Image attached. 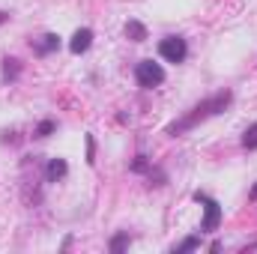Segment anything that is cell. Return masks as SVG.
I'll use <instances>...</instances> for the list:
<instances>
[{
	"instance_id": "cell-2",
	"label": "cell",
	"mask_w": 257,
	"mask_h": 254,
	"mask_svg": "<svg viewBox=\"0 0 257 254\" xmlns=\"http://www.w3.org/2000/svg\"><path fill=\"white\" fill-rule=\"evenodd\" d=\"M192 197H194V203H200V206H203L200 233H215V230L221 227V218H224V212H221V203H218L215 197H209L206 191H194Z\"/></svg>"
},
{
	"instance_id": "cell-10",
	"label": "cell",
	"mask_w": 257,
	"mask_h": 254,
	"mask_svg": "<svg viewBox=\"0 0 257 254\" xmlns=\"http://www.w3.org/2000/svg\"><path fill=\"white\" fill-rule=\"evenodd\" d=\"M132 245V236H128V230H120V233H114L111 236V242H108V251L111 254H123Z\"/></svg>"
},
{
	"instance_id": "cell-1",
	"label": "cell",
	"mask_w": 257,
	"mask_h": 254,
	"mask_svg": "<svg viewBox=\"0 0 257 254\" xmlns=\"http://www.w3.org/2000/svg\"><path fill=\"white\" fill-rule=\"evenodd\" d=\"M230 105H233V93H230V90H218L215 96H206L203 102H197L192 111H189V114H183L180 120L168 123V126H165V135H171V138H180V135H186V132L197 129L200 123H206L209 117H218V114H224Z\"/></svg>"
},
{
	"instance_id": "cell-4",
	"label": "cell",
	"mask_w": 257,
	"mask_h": 254,
	"mask_svg": "<svg viewBox=\"0 0 257 254\" xmlns=\"http://www.w3.org/2000/svg\"><path fill=\"white\" fill-rule=\"evenodd\" d=\"M159 57L165 60V63H186V57H189V42L183 39V36H165L162 42H159Z\"/></svg>"
},
{
	"instance_id": "cell-9",
	"label": "cell",
	"mask_w": 257,
	"mask_h": 254,
	"mask_svg": "<svg viewBox=\"0 0 257 254\" xmlns=\"http://www.w3.org/2000/svg\"><path fill=\"white\" fill-rule=\"evenodd\" d=\"M123 33H126V39L128 42H144L147 39V27L141 24V21H126V27H123Z\"/></svg>"
},
{
	"instance_id": "cell-14",
	"label": "cell",
	"mask_w": 257,
	"mask_h": 254,
	"mask_svg": "<svg viewBox=\"0 0 257 254\" xmlns=\"http://www.w3.org/2000/svg\"><path fill=\"white\" fill-rule=\"evenodd\" d=\"M242 147H245L248 153H254L257 150V123H251V126L245 129V135H242Z\"/></svg>"
},
{
	"instance_id": "cell-7",
	"label": "cell",
	"mask_w": 257,
	"mask_h": 254,
	"mask_svg": "<svg viewBox=\"0 0 257 254\" xmlns=\"http://www.w3.org/2000/svg\"><path fill=\"white\" fill-rule=\"evenodd\" d=\"M66 174H69L66 159H48V165H45V183H60V180H66Z\"/></svg>"
},
{
	"instance_id": "cell-11",
	"label": "cell",
	"mask_w": 257,
	"mask_h": 254,
	"mask_svg": "<svg viewBox=\"0 0 257 254\" xmlns=\"http://www.w3.org/2000/svg\"><path fill=\"white\" fill-rule=\"evenodd\" d=\"M197 248H200V236H197V233H192V236H186L180 245H174V248H171V254H189V251H197Z\"/></svg>"
},
{
	"instance_id": "cell-6",
	"label": "cell",
	"mask_w": 257,
	"mask_h": 254,
	"mask_svg": "<svg viewBox=\"0 0 257 254\" xmlns=\"http://www.w3.org/2000/svg\"><path fill=\"white\" fill-rule=\"evenodd\" d=\"M90 45H93V30L90 27H78L72 33V39H69V51L72 54H87Z\"/></svg>"
},
{
	"instance_id": "cell-12",
	"label": "cell",
	"mask_w": 257,
	"mask_h": 254,
	"mask_svg": "<svg viewBox=\"0 0 257 254\" xmlns=\"http://www.w3.org/2000/svg\"><path fill=\"white\" fill-rule=\"evenodd\" d=\"M150 168H153V159H150V156H144V153H138V156H135V162L128 165V171H132V174H150Z\"/></svg>"
},
{
	"instance_id": "cell-13",
	"label": "cell",
	"mask_w": 257,
	"mask_h": 254,
	"mask_svg": "<svg viewBox=\"0 0 257 254\" xmlns=\"http://www.w3.org/2000/svg\"><path fill=\"white\" fill-rule=\"evenodd\" d=\"M54 132H57V120L45 117V120H42L39 126L33 129V138H39V141H42V138H48V135H54Z\"/></svg>"
},
{
	"instance_id": "cell-8",
	"label": "cell",
	"mask_w": 257,
	"mask_h": 254,
	"mask_svg": "<svg viewBox=\"0 0 257 254\" xmlns=\"http://www.w3.org/2000/svg\"><path fill=\"white\" fill-rule=\"evenodd\" d=\"M0 78H3V84H15V81L21 78V60H18V57H3Z\"/></svg>"
},
{
	"instance_id": "cell-17",
	"label": "cell",
	"mask_w": 257,
	"mask_h": 254,
	"mask_svg": "<svg viewBox=\"0 0 257 254\" xmlns=\"http://www.w3.org/2000/svg\"><path fill=\"white\" fill-rule=\"evenodd\" d=\"M6 21H9V12H3V9H0V27H3Z\"/></svg>"
},
{
	"instance_id": "cell-15",
	"label": "cell",
	"mask_w": 257,
	"mask_h": 254,
	"mask_svg": "<svg viewBox=\"0 0 257 254\" xmlns=\"http://www.w3.org/2000/svg\"><path fill=\"white\" fill-rule=\"evenodd\" d=\"M87 165H96V138L87 135Z\"/></svg>"
},
{
	"instance_id": "cell-3",
	"label": "cell",
	"mask_w": 257,
	"mask_h": 254,
	"mask_svg": "<svg viewBox=\"0 0 257 254\" xmlns=\"http://www.w3.org/2000/svg\"><path fill=\"white\" fill-rule=\"evenodd\" d=\"M135 81L144 90H156V87L165 84V69H162V63H156V60H141V63L135 66Z\"/></svg>"
},
{
	"instance_id": "cell-16",
	"label": "cell",
	"mask_w": 257,
	"mask_h": 254,
	"mask_svg": "<svg viewBox=\"0 0 257 254\" xmlns=\"http://www.w3.org/2000/svg\"><path fill=\"white\" fill-rule=\"evenodd\" d=\"M248 200H251V203H257V183L251 186V191H248Z\"/></svg>"
},
{
	"instance_id": "cell-5",
	"label": "cell",
	"mask_w": 257,
	"mask_h": 254,
	"mask_svg": "<svg viewBox=\"0 0 257 254\" xmlns=\"http://www.w3.org/2000/svg\"><path fill=\"white\" fill-rule=\"evenodd\" d=\"M30 48L36 57H48L54 51H60V36L57 33H42L39 39H30Z\"/></svg>"
}]
</instances>
